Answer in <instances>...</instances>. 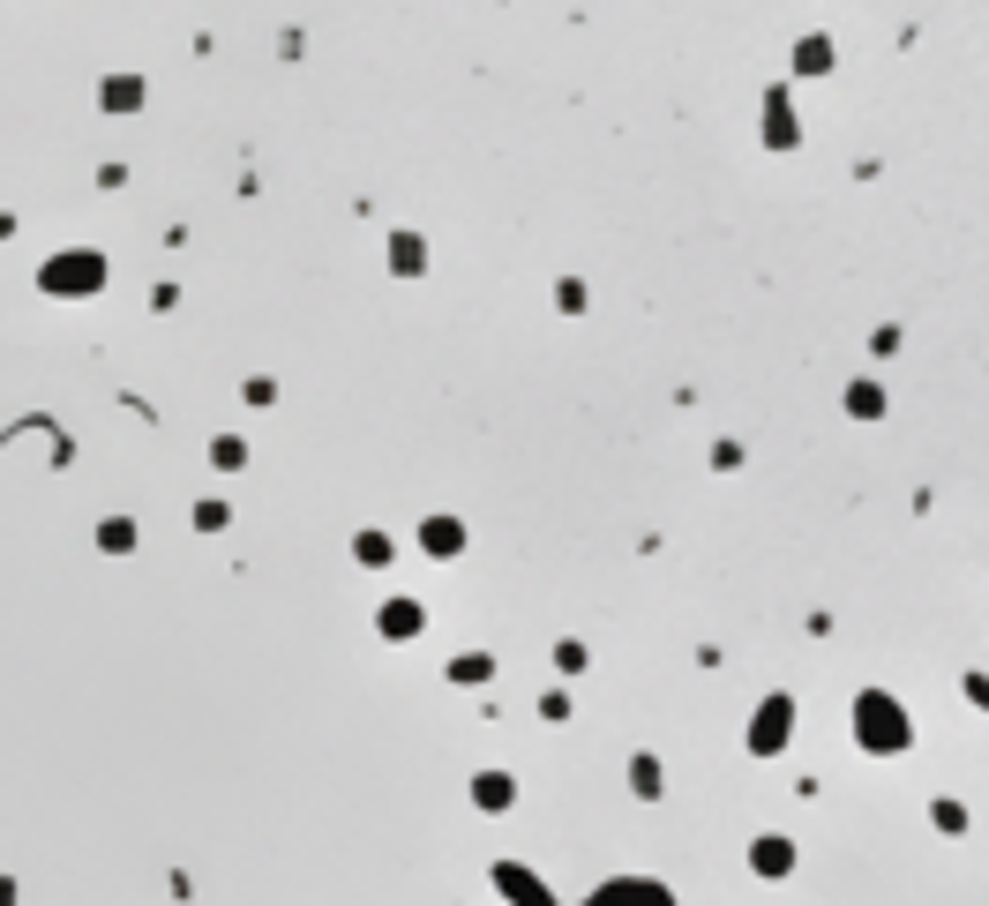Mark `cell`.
Segmentation results:
<instances>
[{
	"instance_id": "8",
	"label": "cell",
	"mask_w": 989,
	"mask_h": 906,
	"mask_svg": "<svg viewBox=\"0 0 989 906\" xmlns=\"http://www.w3.org/2000/svg\"><path fill=\"white\" fill-rule=\"evenodd\" d=\"M375 629H383L390 645H405V637H420V600H390L383 615H375Z\"/></svg>"
},
{
	"instance_id": "13",
	"label": "cell",
	"mask_w": 989,
	"mask_h": 906,
	"mask_svg": "<svg viewBox=\"0 0 989 906\" xmlns=\"http://www.w3.org/2000/svg\"><path fill=\"white\" fill-rule=\"evenodd\" d=\"M847 412H855V420H877V412H885V390H877V382H847Z\"/></svg>"
},
{
	"instance_id": "2",
	"label": "cell",
	"mask_w": 989,
	"mask_h": 906,
	"mask_svg": "<svg viewBox=\"0 0 989 906\" xmlns=\"http://www.w3.org/2000/svg\"><path fill=\"white\" fill-rule=\"evenodd\" d=\"M787 735H795V697H787V690H773V697L757 704V719H750V757H779V749H787Z\"/></svg>"
},
{
	"instance_id": "17",
	"label": "cell",
	"mask_w": 989,
	"mask_h": 906,
	"mask_svg": "<svg viewBox=\"0 0 989 906\" xmlns=\"http://www.w3.org/2000/svg\"><path fill=\"white\" fill-rule=\"evenodd\" d=\"M211 465H217V472H240V465H248V443H240V435L211 443Z\"/></svg>"
},
{
	"instance_id": "15",
	"label": "cell",
	"mask_w": 989,
	"mask_h": 906,
	"mask_svg": "<svg viewBox=\"0 0 989 906\" xmlns=\"http://www.w3.org/2000/svg\"><path fill=\"white\" fill-rule=\"evenodd\" d=\"M487 674H495V659L487 652H458L450 659V682H487Z\"/></svg>"
},
{
	"instance_id": "10",
	"label": "cell",
	"mask_w": 989,
	"mask_h": 906,
	"mask_svg": "<svg viewBox=\"0 0 989 906\" xmlns=\"http://www.w3.org/2000/svg\"><path fill=\"white\" fill-rule=\"evenodd\" d=\"M390 270H397V278H420V270H428V247H420V233H397V241H390Z\"/></svg>"
},
{
	"instance_id": "5",
	"label": "cell",
	"mask_w": 989,
	"mask_h": 906,
	"mask_svg": "<svg viewBox=\"0 0 989 906\" xmlns=\"http://www.w3.org/2000/svg\"><path fill=\"white\" fill-rule=\"evenodd\" d=\"M105 286V262L98 255H60V262H45V292H98Z\"/></svg>"
},
{
	"instance_id": "12",
	"label": "cell",
	"mask_w": 989,
	"mask_h": 906,
	"mask_svg": "<svg viewBox=\"0 0 989 906\" xmlns=\"http://www.w3.org/2000/svg\"><path fill=\"white\" fill-rule=\"evenodd\" d=\"M832 68V38H802L795 45V76H824Z\"/></svg>"
},
{
	"instance_id": "20",
	"label": "cell",
	"mask_w": 989,
	"mask_h": 906,
	"mask_svg": "<svg viewBox=\"0 0 989 906\" xmlns=\"http://www.w3.org/2000/svg\"><path fill=\"white\" fill-rule=\"evenodd\" d=\"M555 667L562 674H585V645H555Z\"/></svg>"
},
{
	"instance_id": "7",
	"label": "cell",
	"mask_w": 989,
	"mask_h": 906,
	"mask_svg": "<svg viewBox=\"0 0 989 906\" xmlns=\"http://www.w3.org/2000/svg\"><path fill=\"white\" fill-rule=\"evenodd\" d=\"M420 547H428L435 562H450V555H465V525H458V517H428V525H420Z\"/></svg>"
},
{
	"instance_id": "16",
	"label": "cell",
	"mask_w": 989,
	"mask_h": 906,
	"mask_svg": "<svg viewBox=\"0 0 989 906\" xmlns=\"http://www.w3.org/2000/svg\"><path fill=\"white\" fill-rule=\"evenodd\" d=\"M105 105H113V113L143 105V82H135V76H113V82H105Z\"/></svg>"
},
{
	"instance_id": "14",
	"label": "cell",
	"mask_w": 989,
	"mask_h": 906,
	"mask_svg": "<svg viewBox=\"0 0 989 906\" xmlns=\"http://www.w3.org/2000/svg\"><path fill=\"white\" fill-rule=\"evenodd\" d=\"M630 794H638V802L660 794V757H630Z\"/></svg>"
},
{
	"instance_id": "11",
	"label": "cell",
	"mask_w": 989,
	"mask_h": 906,
	"mask_svg": "<svg viewBox=\"0 0 989 906\" xmlns=\"http://www.w3.org/2000/svg\"><path fill=\"white\" fill-rule=\"evenodd\" d=\"M473 802H480V809H510V802H517V780H510V772H480V780H473Z\"/></svg>"
},
{
	"instance_id": "1",
	"label": "cell",
	"mask_w": 989,
	"mask_h": 906,
	"mask_svg": "<svg viewBox=\"0 0 989 906\" xmlns=\"http://www.w3.org/2000/svg\"><path fill=\"white\" fill-rule=\"evenodd\" d=\"M855 741L862 749H877V757H892V749L914 741V727H907V712L885 697V690H862L855 697Z\"/></svg>"
},
{
	"instance_id": "18",
	"label": "cell",
	"mask_w": 989,
	"mask_h": 906,
	"mask_svg": "<svg viewBox=\"0 0 989 906\" xmlns=\"http://www.w3.org/2000/svg\"><path fill=\"white\" fill-rule=\"evenodd\" d=\"M352 555H360L368 570H383V562H390V533H360V539H352Z\"/></svg>"
},
{
	"instance_id": "4",
	"label": "cell",
	"mask_w": 989,
	"mask_h": 906,
	"mask_svg": "<svg viewBox=\"0 0 989 906\" xmlns=\"http://www.w3.org/2000/svg\"><path fill=\"white\" fill-rule=\"evenodd\" d=\"M495 892H503L510 906H562L555 884H548V876H532L525 862H495Z\"/></svg>"
},
{
	"instance_id": "6",
	"label": "cell",
	"mask_w": 989,
	"mask_h": 906,
	"mask_svg": "<svg viewBox=\"0 0 989 906\" xmlns=\"http://www.w3.org/2000/svg\"><path fill=\"white\" fill-rule=\"evenodd\" d=\"M750 869H757V876H795V839L765 831V839L750 847Z\"/></svg>"
},
{
	"instance_id": "3",
	"label": "cell",
	"mask_w": 989,
	"mask_h": 906,
	"mask_svg": "<svg viewBox=\"0 0 989 906\" xmlns=\"http://www.w3.org/2000/svg\"><path fill=\"white\" fill-rule=\"evenodd\" d=\"M585 906H675V892H667L660 876H607Z\"/></svg>"
},
{
	"instance_id": "9",
	"label": "cell",
	"mask_w": 989,
	"mask_h": 906,
	"mask_svg": "<svg viewBox=\"0 0 989 906\" xmlns=\"http://www.w3.org/2000/svg\"><path fill=\"white\" fill-rule=\"evenodd\" d=\"M795 135H802V127L787 113V90H773V98H765V143H773V150H795Z\"/></svg>"
},
{
	"instance_id": "19",
	"label": "cell",
	"mask_w": 989,
	"mask_h": 906,
	"mask_svg": "<svg viewBox=\"0 0 989 906\" xmlns=\"http://www.w3.org/2000/svg\"><path fill=\"white\" fill-rule=\"evenodd\" d=\"M98 539H105V555H128V547H135V525H128V517H113Z\"/></svg>"
}]
</instances>
